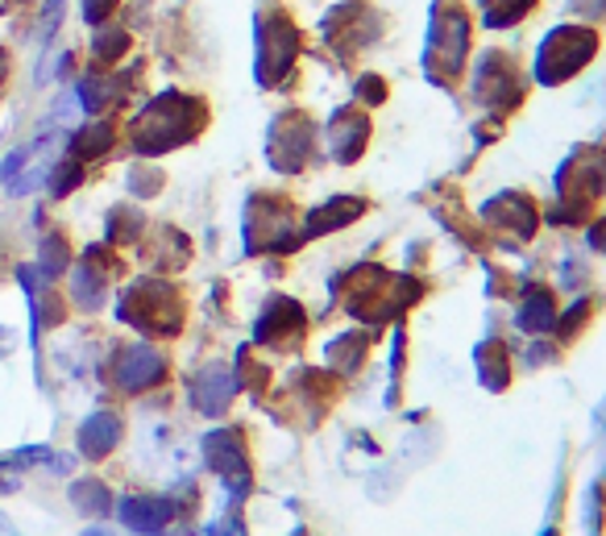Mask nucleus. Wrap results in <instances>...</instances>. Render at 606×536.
I'll return each mask as SVG.
<instances>
[{
	"instance_id": "2",
	"label": "nucleus",
	"mask_w": 606,
	"mask_h": 536,
	"mask_svg": "<svg viewBox=\"0 0 606 536\" xmlns=\"http://www.w3.org/2000/svg\"><path fill=\"white\" fill-rule=\"evenodd\" d=\"M87 536H108V533H87Z\"/></svg>"
},
{
	"instance_id": "1",
	"label": "nucleus",
	"mask_w": 606,
	"mask_h": 536,
	"mask_svg": "<svg viewBox=\"0 0 606 536\" xmlns=\"http://www.w3.org/2000/svg\"><path fill=\"white\" fill-rule=\"evenodd\" d=\"M121 519L138 533H158L167 519H171V503L162 500H125L121 503Z\"/></svg>"
}]
</instances>
